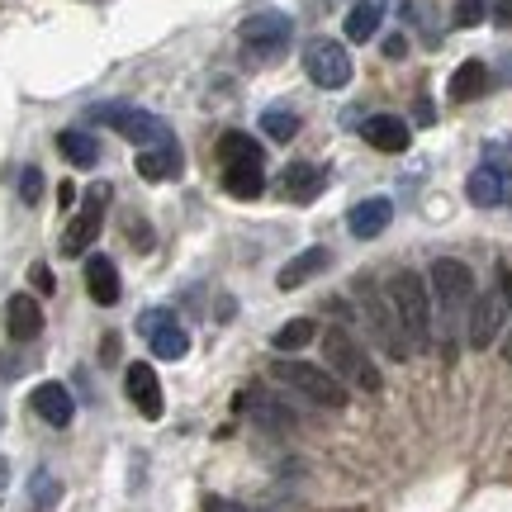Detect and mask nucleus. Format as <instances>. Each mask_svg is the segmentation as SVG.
Instances as JSON below:
<instances>
[{
	"instance_id": "nucleus-1",
	"label": "nucleus",
	"mask_w": 512,
	"mask_h": 512,
	"mask_svg": "<svg viewBox=\"0 0 512 512\" xmlns=\"http://www.w3.org/2000/svg\"><path fill=\"white\" fill-rule=\"evenodd\" d=\"M384 299L399 318L403 337L413 351H432V290L418 271H394L389 285H384Z\"/></svg>"
},
{
	"instance_id": "nucleus-2",
	"label": "nucleus",
	"mask_w": 512,
	"mask_h": 512,
	"mask_svg": "<svg viewBox=\"0 0 512 512\" xmlns=\"http://www.w3.org/2000/svg\"><path fill=\"white\" fill-rule=\"evenodd\" d=\"M427 290H432V309L441 313V328H446V356H456V323L470 313V299H475V275L465 261H451L441 256L432 275H427Z\"/></svg>"
},
{
	"instance_id": "nucleus-3",
	"label": "nucleus",
	"mask_w": 512,
	"mask_h": 512,
	"mask_svg": "<svg viewBox=\"0 0 512 512\" xmlns=\"http://www.w3.org/2000/svg\"><path fill=\"white\" fill-rule=\"evenodd\" d=\"M275 384H285L294 389L299 399L318 403V408H347V384L337 380L328 366H309V361H290V356H280L271 366Z\"/></svg>"
},
{
	"instance_id": "nucleus-4",
	"label": "nucleus",
	"mask_w": 512,
	"mask_h": 512,
	"mask_svg": "<svg viewBox=\"0 0 512 512\" xmlns=\"http://www.w3.org/2000/svg\"><path fill=\"white\" fill-rule=\"evenodd\" d=\"M323 356H328V370L351 389H366V394H380V370L366 356V347L351 337L347 328H328L323 332Z\"/></svg>"
},
{
	"instance_id": "nucleus-5",
	"label": "nucleus",
	"mask_w": 512,
	"mask_h": 512,
	"mask_svg": "<svg viewBox=\"0 0 512 512\" xmlns=\"http://www.w3.org/2000/svg\"><path fill=\"white\" fill-rule=\"evenodd\" d=\"M91 119H95L100 128L119 133L124 143H138V152H143V147L176 143V138H171V128H166V119H157V114L138 110V105H95Z\"/></svg>"
},
{
	"instance_id": "nucleus-6",
	"label": "nucleus",
	"mask_w": 512,
	"mask_h": 512,
	"mask_svg": "<svg viewBox=\"0 0 512 512\" xmlns=\"http://www.w3.org/2000/svg\"><path fill=\"white\" fill-rule=\"evenodd\" d=\"M356 304H361V313H366V328H370V337L380 342L384 356H389V361H408V356H413V347H408V337H403L399 318H394L389 299L370 285L366 275L356 280Z\"/></svg>"
},
{
	"instance_id": "nucleus-7",
	"label": "nucleus",
	"mask_w": 512,
	"mask_h": 512,
	"mask_svg": "<svg viewBox=\"0 0 512 512\" xmlns=\"http://www.w3.org/2000/svg\"><path fill=\"white\" fill-rule=\"evenodd\" d=\"M304 72H309L313 86L342 91V86H351V53L337 38H313L309 48H304Z\"/></svg>"
},
{
	"instance_id": "nucleus-8",
	"label": "nucleus",
	"mask_w": 512,
	"mask_h": 512,
	"mask_svg": "<svg viewBox=\"0 0 512 512\" xmlns=\"http://www.w3.org/2000/svg\"><path fill=\"white\" fill-rule=\"evenodd\" d=\"M508 299L498 290H479L475 299H470V318H465V337H470V347L475 351H489L503 337V328H508Z\"/></svg>"
},
{
	"instance_id": "nucleus-9",
	"label": "nucleus",
	"mask_w": 512,
	"mask_h": 512,
	"mask_svg": "<svg viewBox=\"0 0 512 512\" xmlns=\"http://www.w3.org/2000/svg\"><path fill=\"white\" fill-rule=\"evenodd\" d=\"M105 204H110V190L95 185L91 195L81 200V209L72 214L67 233H62V256H86L91 252V242L100 238V228H105Z\"/></svg>"
},
{
	"instance_id": "nucleus-10",
	"label": "nucleus",
	"mask_w": 512,
	"mask_h": 512,
	"mask_svg": "<svg viewBox=\"0 0 512 512\" xmlns=\"http://www.w3.org/2000/svg\"><path fill=\"white\" fill-rule=\"evenodd\" d=\"M290 34H294V24L280 10H261V15L242 19V43H247L252 57H280L290 48Z\"/></svg>"
},
{
	"instance_id": "nucleus-11",
	"label": "nucleus",
	"mask_w": 512,
	"mask_h": 512,
	"mask_svg": "<svg viewBox=\"0 0 512 512\" xmlns=\"http://www.w3.org/2000/svg\"><path fill=\"white\" fill-rule=\"evenodd\" d=\"M138 332L147 337L152 356H162V361H181L185 351H190V332L181 328V318L171 309H147L138 318Z\"/></svg>"
},
{
	"instance_id": "nucleus-12",
	"label": "nucleus",
	"mask_w": 512,
	"mask_h": 512,
	"mask_svg": "<svg viewBox=\"0 0 512 512\" xmlns=\"http://www.w3.org/2000/svg\"><path fill=\"white\" fill-rule=\"evenodd\" d=\"M124 389H128V399H133V408H138L147 422L162 418V408H166L162 380H157V370L147 366V361H133V366L124 370Z\"/></svg>"
},
{
	"instance_id": "nucleus-13",
	"label": "nucleus",
	"mask_w": 512,
	"mask_h": 512,
	"mask_svg": "<svg viewBox=\"0 0 512 512\" xmlns=\"http://www.w3.org/2000/svg\"><path fill=\"white\" fill-rule=\"evenodd\" d=\"M465 195H470V204H479V209H498V204L512 195V171L503 162L475 166V176H470V185H465Z\"/></svg>"
},
{
	"instance_id": "nucleus-14",
	"label": "nucleus",
	"mask_w": 512,
	"mask_h": 512,
	"mask_svg": "<svg viewBox=\"0 0 512 512\" xmlns=\"http://www.w3.org/2000/svg\"><path fill=\"white\" fill-rule=\"evenodd\" d=\"M29 408H34L38 418L48 422V427H72L76 418V403H72V389L67 384H57V380H43L29 394Z\"/></svg>"
},
{
	"instance_id": "nucleus-15",
	"label": "nucleus",
	"mask_w": 512,
	"mask_h": 512,
	"mask_svg": "<svg viewBox=\"0 0 512 512\" xmlns=\"http://www.w3.org/2000/svg\"><path fill=\"white\" fill-rule=\"evenodd\" d=\"M389 219H394V204L384 200V195H370V200H361L356 209H351L347 228H351V238L356 242H375L384 228H389Z\"/></svg>"
},
{
	"instance_id": "nucleus-16",
	"label": "nucleus",
	"mask_w": 512,
	"mask_h": 512,
	"mask_svg": "<svg viewBox=\"0 0 512 512\" xmlns=\"http://www.w3.org/2000/svg\"><path fill=\"white\" fill-rule=\"evenodd\" d=\"M328 190V171L313 162H290L285 166V200L290 204H313Z\"/></svg>"
},
{
	"instance_id": "nucleus-17",
	"label": "nucleus",
	"mask_w": 512,
	"mask_h": 512,
	"mask_svg": "<svg viewBox=\"0 0 512 512\" xmlns=\"http://www.w3.org/2000/svg\"><path fill=\"white\" fill-rule=\"evenodd\" d=\"M5 332L15 342H34L38 332H43V309H38L34 294H10V304H5Z\"/></svg>"
},
{
	"instance_id": "nucleus-18",
	"label": "nucleus",
	"mask_w": 512,
	"mask_h": 512,
	"mask_svg": "<svg viewBox=\"0 0 512 512\" xmlns=\"http://www.w3.org/2000/svg\"><path fill=\"white\" fill-rule=\"evenodd\" d=\"M138 176H143V181H176V176H181V166H185V157H181V147L176 143H162V147H143V152H138Z\"/></svg>"
},
{
	"instance_id": "nucleus-19",
	"label": "nucleus",
	"mask_w": 512,
	"mask_h": 512,
	"mask_svg": "<svg viewBox=\"0 0 512 512\" xmlns=\"http://www.w3.org/2000/svg\"><path fill=\"white\" fill-rule=\"evenodd\" d=\"M361 138L370 147H380V152H408V124H403L399 114H370L366 124H361Z\"/></svg>"
},
{
	"instance_id": "nucleus-20",
	"label": "nucleus",
	"mask_w": 512,
	"mask_h": 512,
	"mask_svg": "<svg viewBox=\"0 0 512 512\" xmlns=\"http://www.w3.org/2000/svg\"><path fill=\"white\" fill-rule=\"evenodd\" d=\"M332 266V252L328 247H309V252H299L290 261V266H280V275H275V285L280 290H299V285H309L318 271H328Z\"/></svg>"
},
{
	"instance_id": "nucleus-21",
	"label": "nucleus",
	"mask_w": 512,
	"mask_h": 512,
	"mask_svg": "<svg viewBox=\"0 0 512 512\" xmlns=\"http://www.w3.org/2000/svg\"><path fill=\"white\" fill-rule=\"evenodd\" d=\"M484 91H489V67H484L479 57L460 62L456 72H451V81H446V95H451L456 105H470V100H479Z\"/></svg>"
},
{
	"instance_id": "nucleus-22",
	"label": "nucleus",
	"mask_w": 512,
	"mask_h": 512,
	"mask_svg": "<svg viewBox=\"0 0 512 512\" xmlns=\"http://www.w3.org/2000/svg\"><path fill=\"white\" fill-rule=\"evenodd\" d=\"M86 290L95 304H119V271H114L110 256H86Z\"/></svg>"
},
{
	"instance_id": "nucleus-23",
	"label": "nucleus",
	"mask_w": 512,
	"mask_h": 512,
	"mask_svg": "<svg viewBox=\"0 0 512 512\" xmlns=\"http://www.w3.org/2000/svg\"><path fill=\"white\" fill-rule=\"evenodd\" d=\"M57 152L76 166V171H91L100 162V143H95L91 133H81V128H67V133H57Z\"/></svg>"
},
{
	"instance_id": "nucleus-24",
	"label": "nucleus",
	"mask_w": 512,
	"mask_h": 512,
	"mask_svg": "<svg viewBox=\"0 0 512 512\" xmlns=\"http://www.w3.org/2000/svg\"><path fill=\"white\" fill-rule=\"evenodd\" d=\"M223 190H228L233 200H261L266 171H261V166H223Z\"/></svg>"
},
{
	"instance_id": "nucleus-25",
	"label": "nucleus",
	"mask_w": 512,
	"mask_h": 512,
	"mask_svg": "<svg viewBox=\"0 0 512 512\" xmlns=\"http://www.w3.org/2000/svg\"><path fill=\"white\" fill-rule=\"evenodd\" d=\"M380 19H384L380 0H356L347 10V38L351 43H370V38L380 34Z\"/></svg>"
},
{
	"instance_id": "nucleus-26",
	"label": "nucleus",
	"mask_w": 512,
	"mask_h": 512,
	"mask_svg": "<svg viewBox=\"0 0 512 512\" xmlns=\"http://www.w3.org/2000/svg\"><path fill=\"white\" fill-rule=\"evenodd\" d=\"M219 162L223 166H261L266 162V152H261V143H252L247 133H223V143H219Z\"/></svg>"
},
{
	"instance_id": "nucleus-27",
	"label": "nucleus",
	"mask_w": 512,
	"mask_h": 512,
	"mask_svg": "<svg viewBox=\"0 0 512 512\" xmlns=\"http://www.w3.org/2000/svg\"><path fill=\"white\" fill-rule=\"evenodd\" d=\"M29 503H34V512H53L57 503H62V479H57L53 470H34V479H29Z\"/></svg>"
},
{
	"instance_id": "nucleus-28",
	"label": "nucleus",
	"mask_w": 512,
	"mask_h": 512,
	"mask_svg": "<svg viewBox=\"0 0 512 512\" xmlns=\"http://www.w3.org/2000/svg\"><path fill=\"white\" fill-rule=\"evenodd\" d=\"M313 337H318L313 318H290L285 328L275 332V351H280V356H290V351H304V347L313 342Z\"/></svg>"
},
{
	"instance_id": "nucleus-29",
	"label": "nucleus",
	"mask_w": 512,
	"mask_h": 512,
	"mask_svg": "<svg viewBox=\"0 0 512 512\" xmlns=\"http://www.w3.org/2000/svg\"><path fill=\"white\" fill-rule=\"evenodd\" d=\"M242 403H252V418L266 422V427H294V413L285 403H275L271 394H252V399H242Z\"/></svg>"
},
{
	"instance_id": "nucleus-30",
	"label": "nucleus",
	"mask_w": 512,
	"mask_h": 512,
	"mask_svg": "<svg viewBox=\"0 0 512 512\" xmlns=\"http://www.w3.org/2000/svg\"><path fill=\"white\" fill-rule=\"evenodd\" d=\"M261 133L275 138V143H290L294 133H299V114L294 110H266L261 114Z\"/></svg>"
},
{
	"instance_id": "nucleus-31",
	"label": "nucleus",
	"mask_w": 512,
	"mask_h": 512,
	"mask_svg": "<svg viewBox=\"0 0 512 512\" xmlns=\"http://www.w3.org/2000/svg\"><path fill=\"white\" fill-rule=\"evenodd\" d=\"M494 10V0H456V10H451V24L456 29H479L484 19Z\"/></svg>"
},
{
	"instance_id": "nucleus-32",
	"label": "nucleus",
	"mask_w": 512,
	"mask_h": 512,
	"mask_svg": "<svg viewBox=\"0 0 512 512\" xmlns=\"http://www.w3.org/2000/svg\"><path fill=\"white\" fill-rule=\"evenodd\" d=\"M19 200L24 204L43 200V171H38V166H24V176H19Z\"/></svg>"
},
{
	"instance_id": "nucleus-33",
	"label": "nucleus",
	"mask_w": 512,
	"mask_h": 512,
	"mask_svg": "<svg viewBox=\"0 0 512 512\" xmlns=\"http://www.w3.org/2000/svg\"><path fill=\"white\" fill-rule=\"evenodd\" d=\"M204 512H261V508H242L233 498H204Z\"/></svg>"
},
{
	"instance_id": "nucleus-34",
	"label": "nucleus",
	"mask_w": 512,
	"mask_h": 512,
	"mask_svg": "<svg viewBox=\"0 0 512 512\" xmlns=\"http://www.w3.org/2000/svg\"><path fill=\"white\" fill-rule=\"evenodd\" d=\"M29 280H34V290H43V294H53V285H57V280H53V271H48L43 261H38L34 271H29Z\"/></svg>"
},
{
	"instance_id": "nucleus-35",
	"label": "nucleus",
	"mask_w": 512,
	"mask_h": 512,
	"mask_svg": "<svg viewBox=\"0 0 512 512\" xmlns=\"http://www.w3.org/2000/svg\"><path fill=\"white\" fill-rule=\"evenodd\" d=\"M408 53V38L394 34V38H384V57H403Z\"/></svg>"
},
{
	"instance_id": "nucleus-36",
	"label": "nucleus",
	"mask_w": 512,
	"mask_h": 512,
	"mask_svg": "<svg viewBox=\"0 0 512 512\" xmlns=\"http://www.w3.org/2000/svg\"><path fill=\"white\" fill-rule=\"evenodd\" d=\"M498 294L508 299V309H512V271L508 266H498Z\"/></svg>"
},
{
	"instance_id": "nucleus-37",
	"label": "nucleus",
	"mask_w": 512,
	"mask_h": 512,
	"mask_svg": "<svg viewBox=\"0 0 512 512\" xmlns=\"http://www.w3.org/2000/svg\"><path fill=\"white\" fill-rule=\"evenodd\" d=\"M489 15L498 19V24H512V0H494V10Z\"/></svg>"
},
{
	"instance_id": "nucleus-38",
	"label": "nucleus",
	"mask_w": 512,
	"mask_h": 512,
	"mask_svg": "<svg viewBox=\"0 0 512 512\" xmlns=\"http://www.w3.org/2000/svg\"><path fill=\"white\" fill-rule=\"evenodd\" d=\"M503 356H508V361H512V332H508V342H503Z\"/></svg>"
},
{
	"instance_id": "nucleus-39",
	"label": "nucleus",
	"mask_w": 512,
	"mask_h": 512,
	"mask_svg": "<svg viewBox=\"0 0 512 512\" xmlns=\"http://www.w3.org/2000/svg\"><path fill=\"white\" fill-rule=\"evenodd\" d=\"M0 484H5V460H0Z\"/></svg>"
}]
</instances>
